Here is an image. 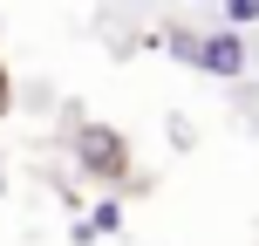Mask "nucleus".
Returning a JSON list of instances; mask_svg holds the SVG:
<instances>
[{"instance_id":"nucleus-2","label":"nucleus","mask_w":259,"mask_h":246,"mask_svg":"<svg viewBox=\"0 0 259 246\" xmlns=\"http://www.w3.org/2000/svg\"><path fill=\"white\" fill-rule=\"evenodd\" d=\"M191 68H198V76H219V82L246 76V68H252L246 34H239V27H205V34H198V48H191Z\"/></svg>"},{"instance_id":"nucleus-3","label":"nucleus","mask_w":259,"mask_h":246,"mask_svg":"<svg viewBox=\"0 0 259 246\" xmlns=\"http://www.w3.org/2000/svg\"><path fill=\"white\" fill-rule=\"evenodd\" d=\"M116 226H123V205H116V198H96V205L75 219V246H96V239H109Z\"/></svg>"},{"instance_id":"nucleus-4","label":"nucleus","mask_w":259,"mask_h":246,"mask_svg":"<svg viewBox=\"0 0 259 246\" xmlns=\"http://www.w3.org/2000/svg\"><path fill=\"white\" fill-rule=\"evenodd\" d=\"M219 14H225V27H252L259 21V0H219Z\"/></svg>"},{"instance_id":"nucleus-1","label":"nucleus","mask_w":259,"mask_h":246,"mask_svg":"<svg viewBox=\"0 0 259 246\" xmlns=\"http://www.w3.org/2000/svg\"><path fill=\"white\" fill-rule=\"evenodd\" d=\"M75 164L89 171V178H103V185H123L130 178V144L109 123H82L75 130Z\"/></svg>"},{"instance_id":"nucleus-5","label":"nucleus","mask_w":259,"mask_h":246,"mask_svg":"<svg viewBox=\"0 0 259 246\" xmlns=\"http://www.w3.org/2000/svg\"><path fill=\"white\" fill-rule=\"evenodd\" d=\"M7 103H14V82H7V68H0V117H7Z\"/></svg>"}]
</instances>
